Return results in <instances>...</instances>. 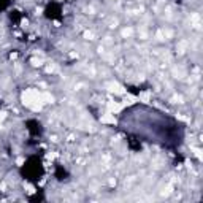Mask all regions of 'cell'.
Returning <instances> with one entry per match:
<instances>
[{"instance_id": "1", "label": "cell", "mask_w": 203, "mask_h": 203, "mask_svg": "<svg viewBox=\"0 0 203 203\" xmlns=\"http://www.w3.org/2000/svg\"><path fill=\"white\" fill-rule=\"evenodd\" d=\"M30 62H32V65H33V67H40L41 63H43V60H41V59H36V57H35V59H32Z\"/></svg>"}]
</instances>
